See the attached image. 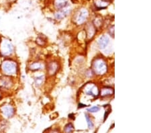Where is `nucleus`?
<instances>
[{"mask_svg":"<svg viewBox=\"0 0 151 133\" xmlns=\"http://www.w3.org/2000/svg\"><path fill=\"white\" fill-rule=\"evenodd\" d=\"M88 16V12H87L86 9H82V10L80 12V13L78 16L77 18V22L78 24H82L83 23L85 20H86V18Z\"/></svg>","mask_w":151,"mask_h":133,"instance_id":"423d86ee","label":"nucleus"},{"mask_svg":"<svg viewBox=\"0 0 151 133\" xmlns=\"http://www.w3.org/2000/svg\"><path fill=\"white\" fill-rule=\"evenodd\" d=\"M99 110H100V108H99L98 106H93V107H92L91 108L87 109V111L90 112H98Z\"/></svg>","mask_w":151,"mask_h":133,"instance_id":"ddd939ff","label":"nucleus"},{"mask_svg":"<svg viewBox=\"0 0 151 133\" xmlns=\"http://www.w3.org/2000/svg\"><path fill=\"white\" fill-rule=\"evenodd\" d=\"M86 93L87 95L89 96H97L99 94V91L97 89V87L95 86H91V88H89L86 90Z\"/></svg>","mask_w":151,"mask_h":133,"instance_id":"6e6552de","label":"nucleus"},{"mask_svg":"<svg viewBox=\"0 0 151 133\" xmlns=\"http://www.w3.org/2000/svg\"><path fill=\"white\" fill-rule=\"evenodd\" d=\"M73 130H74L73 126L71 124H69L66 126V127H65V131L66 132H72Z\"/></svg>","mask_w":151,"mask_h":133,"instance_id":"f8f14e48","label":"nucleus"},{"mask_svg":"<svg viewBox=\"0 0 151 133\" xmlns=\"http://www.w3.org/2000/svg\"><path fill=\"white\" fill-rule=\"evenodd\" d=\"M0 50H1V53L3 55H9L13 51V47L8 41L4 40L1 43Z\"/></svg>","mask_w":151,"mask_h":133,"instance_id":"7ed1b4c3","label":"nucleus"},{"mask_svg":"<svg viewBox=\"0 0 151 133\" xmlns=\"http://www.w3.org/2000/svg\"><path fill=\"white\" fill-rule=\"evenodd\" d=\"M2 69L6 73L12 75L16 73V65L13 62L6 61L2 64Z\"/></svg>","mask_w":151,"mask_h":133,"instance_id":"f03ea898","label":"nucleus"},{"mask_svg":"<svg viewBox=\"0 0 151 133\" xmlns=\"http://www.w3.org/2000/svg\"><path fill=\"white\" fill-rule=\"evenodd\" d=\"M94 70L96 73L103 75L107 71V65L104 60L101 59L97 60L94 63Z\"/></svg>","mask_w":151,"mask_h":133,"instance_id":"f257e3e1","label":"nucleus"},{"mask_svg":"<svg viewBox=\"0 0 151 133\" xmlns=\"http://www.w3.org/2000/svg\"><path fill=\"white\" fill-rule=\"evenodd\" d=\"M41 67H42V65L36 63H34L32 65L31 69H33V70L40 69H41Z\"/></svg>","mask_w":151,"mask_h":133,"instance_id":"4468645a","label":"nucleus"},{"mask_svg":"<svg viewBox=\"0 0 151 133\" xmlns=\"http://www.w3.org/2000/svg\"><path fill=\"white\" fill-rule=\"evenodd\" d=\"M114 93V91L111 88H104L101 91V96H106L111 95Z\"/></svg>","mask_w":151,"mask_h":133,"instance_id":"9d476101","label":"nucleus"},{"mask_svg":"<svg viewBox=\"0 0 151 133\" xmlns=\"http://www.w3.org/2000/svg\"><path fill=\"white\" fill-rule=\"evenodd\" d=\"M68 0H55V6L58 9H63L68 6Z\"/></svg>","mask_w":151,"mask_h":133,"instance_id":"0eeeda50","label":"nucleus"},{"mask_svg":"<svg viewBox=\"0 0 151 133\" xmlns=\"http://www.w3.org/2000/svg\"><path fill=\"white\" fill-rule=\"evenodd\" d=\"M1 111H2V112H3L4 115L6 116V117L12 116L14 114V112L13 108H12V106H4V107L1 109Z\"/></svg>","mask_w":151,"mask_h":133,"instance_id":"39448f33","label":"nucleus"},{"mask_svg":"<svg viewBox=\"0 0 151 133\" xmlns=\"http://www.w3.org/2000/svg\"><path fill=\"white\" fill-rule=\"evenodd\" d=\"M70 13V9H63V10L60 11L55 14V17L57 19H62L65 18V16H67L68 14Z\"/></svg>","mask_w":151,"mask_h":133,"instance_id":"1a4fd4ad","label":"nucleus"},{"mask_svg":"<svg viewBox=\"0 0 151 133\" xmlns=\"http://www.w3.org/2000/svg\"><path fill=\"white\" fill-rule=\"evenodd\" d=\"M43 78H44L43 76L36 77V85H38V86H40V85L42 83V82L43 81Z\"/></svg>","mask_w":151,"mask_h":133,"instance_id":"2eb2a0df","label":"nucleus"},{"mask_svg":"<svg viewBox=\"0 0 151 133\" xmlns=\"http://www.w3.org/2000/svg\"><path fill=\"white\" fill-rule=\"evenodd\" d=\"M85 118H86L89 129H92V128L93 127V122H92V121L91 120V119L89 118V116L87 114H85Z\"/></svg>","mask_w":151,"mask_h":133,"instance_id":"9b49d317","label":"nucleus"},{"mask_svg":"<svg viewBox=\"0 0 151 133\" xmlns=\"http://www.w3.org/2000/svg\"><path fill=\"white\" fill-rule=\"evenodd\" d=\"M109 42V38L107 36H102L98 40V45L101 49H104Z\"/></svg>","mask_w":151,"mask_h":133,"instance_id":"20e7f679","label":"nucleus"}]
</instances>
